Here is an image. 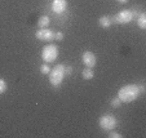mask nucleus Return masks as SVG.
<instances>
[{"instance_id":"f03ea898","label":"nucleus","mask_w":146,"mask_h":138,"mask_svg":"<svg viewBox=\"0 0 146 138\" xmlns=\"http://www.w3.org/2000/svg\"><path fill=\"white\" fill-rule=\"evenodd\" d=\"M48 75H49V81H50V84H52V86L57 88V86L61 85L64 77L66 76V75H65V66L62 63L56 65V66L50 70V72Z\"/></svg>"},{"instance_id":"0eeeda50","label":"nucleus","mask_w":146,"mask_h":138,"mask_svg":"<svg viewBox=\"0 0 146 138\" xmlns=\"http://www.w3.org/2000/svg\"><path fill=\"white\" fill-rule=\"evenodd\" d=\"M82 61H83V63H84L86 67L93 69L97 63V58H96V55H94L93 52H91V50H86L82 55Z\"/></svg>"},{"instance_id":"9b49d317","label":"nucleus","mask_w":146,"mask_h":138,"mask_svg":"<svg viewBox=\"0 0 146 138\" xmlns=\"http://www.w3.org/2000/svg\"><path fill=\"white\" fill-rule=\"evenodd\" d=\"M82 77L84 79V80H92L94 77V72L92 69H89V67H86V69L83 70L82 72Z\"/></svg>"},{"instance_id":"39448f33","label":"nucleus","mask_w":146,"mask_h":138,"mask_svg":"<svg viewBox=\"0 0 146 138\" xmlns=\"http://www.w3.org/2000/svg\"><path fill=\"white\" fill-rule=\"evenodd\" d=\"M98 124L101 127V129H104V130H113L118 125V120L115 119V116L108 114V115H102L100 118Z\"/></svg>"},{"instance_id":"6ab92c4d","label":"nucleus","mask_w":146,"mask_h":138,"mask_svg":"<svg viewBox=\"0 0 146 138\" xmlns=\"http://www.w3.org/2000/svg\"><path fill=\"white\" fill-rule=\"evenodd\" d=\"M138 89H140V93H141V94L145 93V86H143L142 84H140V85H138Z\"/></svg>"},{"instance_id":"2eb2a0df","label":"nucleus","mask_w":146,"mask_h":138,"mask_svg":"<svg viewBox=\"0 0 146 138\" xmlns=\"http://www.w3.org/2000/svg\"><path fill=\"white\" fill-rule=\"evenodd\" d=\"M7 88H8V85H7L5 80H4V79H0V94L5 93Z\"/></svg>"},{"instance_id":"7ed1b4c3","label":"nucleus","mask_w":146,"mask_h":138,"mask_svg":"<svg viewBox=\"0 0 146 138\" xmlns=\"http://www.w3.org/2000/svg\"><path fill=\"white\" fill-rule=\"evenodd\" d=\"M58 57V47L56 44H48L41 50V58L45 63L54 62Z\"/></svg>"},{"instance_id":"9d476101","label":"nucleus","mask_w":146,"mask_h":138,"mask_svg":"<svg viewBox=\"0 0 146 138\" xmlns=\"http://www.w3.org/2000/svg\"><path fill=\"white\" fill-rule=\"evenodd\" d=\"M49 23H50V18H49L48 16H41L40 18H39V21H38L39 28H45V27H48V26H49Z\"/></svg>"},{"instance_id":"f257e3e1","label":"nucleus","mask_w":146,"mask_h":138,"mask_svg":"<svg viewBox=\"0 0 146 138\" xmlns=\"http://www.w3.org/2000/svg\"><path fill=\"white\" fill-rule=\"evenodd\" d=\"M140 89H138L137 84H128L124 85L119 89L118 92V97L119 100L123 103H128V102H133L135 100H137L140 96Z\"/></svg>"},{"instance_id":"dca6fc26","label":"nucleus","mask_w":146,"mask_h":138,"mask_svg":"<svg viewBox=\"0 0 146 138\" xmlns=\"http://www.w3.org/2000/svg\"><path fill=\"white\" fill-rule=\"evenodd\" d=\"M123 135L120 134V133H116V132H111L110 134H109V138H121Z\"/></svg>"},{"instance_id":"f3484780","label":"nucleus","mask_w":146,"mask_h":138,"mask_svg":"<svg viewBox=\"0 0 146 138\" xmlns=\"http://www.w3.org/2000/svg\"><path fill=\"white\" fill-rule=\"evenodd\" d=\"M54 39H56V40H62V39H64V34L60 32V31L54 32Z\"/></svg>"},{"instance_id":"20e7f679","label":"nucleus","mask_w":146,"mask_h":138,"mask_svg":"<svg viewBox=\"0 0 146 138\" xmlns=\"http://www.w3.org/2000/svg\"><path fill=\"white\" fill-rule=\"evenodd\" d=\"M133 18H135L133 11L124 9V11H120L119 13H116L114 17H111V21H113V23H116V25H127L131 21H133Z\"/></svg>"},{"instance_id":"6e6552de","label":"nucleus","mask_w":146,"mask_h":138,"mask_svg":"<svg viewBox=\"0 0 146 138\" xmlns=\"http://www.w3.org/2000/svg\"><path fill=\"white\" fill-rule=\"evenodd\" d=\"M67 8V0H53L52 1V11L57 14L64 13Z\"/></svg>"},{"instance_id":"4468645a","label":"nucleus","mask_w":146,"mask_h":138,"mask_svg":"<svg viewBox=\"0 0 146 138\" xmlns=\"http://www.w3.org/2000/svg\"><path fill=\"white\" fill-rule=\"evenodd\" d=\"M121 103H123V102H121V101L119 100V97H118V96L114 97L113 100H111V106H113L114 108H119V107L121 106Z\"/></svg>"},{"instance_id":"aec40b11","label":"nucleus","mask_w":146,"mask_h":138,"mask_svg":"<svg viewBox=\"0 0 146 138\" xmlns=\"http://www.w3.org/2000/svg\"><path fill=\"white\" fill-rule=\"evenodd\" d=\"M118 1H119V3H121V4H125L128 0H118Z\"/></svg>"},{"instance_id":"a211bd4d","label":"nucleus","mask_w":146,"mask_h":138,"mask_svg":"<svg viewBox=\"0 0 146 138\" xmlns=\"http://www.w3.org/2000/svg\"><path fill=\"white\" fill-rule=\"evenodd\" d=\"M72 67L71 66H65V75H71Z\"/></svg>"},{"instance_id":"1a4fd4ad","label":"nucleus","mask_w":146,"mask_h":138,"mask_svg":"<svg viewBox=\"0 0 146 138\" xmlns=\"http://www.w3.org/2000/svg\"><path fill=\"white\" fill-rule=\"evenodd\" d=\"M98 25L101 26L102 28H109L111 25H113V21H111V17L102 16L101 18L98 19Z\"/></svg>"},{"instance_id":"ddd939ff","label":"nucleus","mask_w":146,"mask_h":138,"mask_svg":"<svg viewBox=\"0 0 146 138\" xmlns=\"http://www.w3.org/2000/svg\"><path fill=\"white\" fill-rule=\"evenodd\" d=\"M50 66H49V63H44V65H41L40 66V72L43 75H48L50 72Z\"/></svg>"},{"instance_id":"f8f14e48","label":"nucleus","mask_w":146,"mask_h":138,"mask_svg":"<svg viewBox=\"0 0 146 138\" xmlns=\"http://www.w3.org/2000/svg\"><path fill=\"white\" fill-rule=\"evenodd\" d=\"M137 25L141 30H145L146 28V14L143 12L137 16Z\"/></svg>"},{"instance_id":"423d86ee","label":"nucleus","mask_w":146,"mask_h":138,"mask_svg":"<svg viewBox=\"0 0 146 138\" xmlns=\"http://www.w3.org/2000/svg\"><path fill=\"white\" fill-rule=\"evenodd\" d=\"M35 38L41 42H50L54 39V31L49 30V28H39L35 32Z\"/></svg>"}]
</instances>
